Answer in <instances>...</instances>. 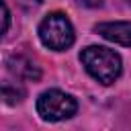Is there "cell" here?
Here are the masks:
<instances>
[{"label": "cell", "instance_id": "cell-1", "mask_svg": "<svg viewBox=\"0 0 131 131\" xmlns=\"http://www.w3.org/2000/svg\"><path fill=\"white\" fill-rule=\"evenodd\" d=\"M80 61L86 68V72L94 80H98L100 84H104V86L113 84L121 76V57L113 49L90 45V47L82 49Z\"/></svg>", "mask_w": 131, "mask_h": 131}, {"label": "cell", "instance_id": "cell-2", "mask_svg": "<svg viewBox=\"0 0 131 131\" xmlns=\"http://www.w3.org/2000/svg\"><path fill=\"white\" fill-rule=\"evenodd\" d=\"M39 39L45 47H49L53 51H66L68 47H72L76 35H74V27L66 14L51 12L39 25Z\"/></svg>", "mask_w": 131, "mask_h": 131}, {"label": "cell", "instance_id": "cell-3", "mask_svg": "<svg viewBox=\"0 0 131 131\" xmlns=\"http://www.w3.org/2000/svg\"><path fill=\"white\" fill-rule=\"evenodd\" d=\"M78 111V102L74 96L61 90H45L37 98V113L43 121H63L74 117Z\"/></svg>", "mask_w": 131, "mask_h": 131}, {"label": "cell", "instance_id": "cell-4", "mask_svg": "<svg viewBox=\"0 0 131 131\" xmlns=\"http://www.w3.org/2000/svg\"><path fill=\"white\" fill-rule=\"evenodd\" d=\"M94 31L113 41V43H119L123 47H131V23L127 20H117V23H98L94 27Z\"/></svg>", "mask_w": 131, "mask_h": 131}, {"label": "cell", "instance_id": "cell-5", "mask_svg": "<svg viewBox=\"0 0 131 131\" xmlns=\"http://www.w3.org/2000/svg\"><path fill=\"white\" fill-rule=\"evenodd\" d=\"M6 68L12 76H16L18 80H29V82H37L41 78V68L27 55H10L6 61Z\"/></svg>", "mask_w": 131, "mask_h": 131}, {"label": "cell", "instance_id": "cell-6", "mask_svg": "<svg viewBox=\"0 0 131 131\" xmlns=\"http://www.w3.org/2000/svg\"><path fill=\"white\" fill-rule=\"evenodd\" d=\"M25 96H27V90L18 82H2L0 84V98L6 104H18L25 100Z\"/></svg>", "mask_w": 131, "mask_h": 131}, {"label": "cell", "instance_id": "cell-7", "mask_svg": "<svg viewBox=\"0 0 131 131\" xmlns=\"http://www.w3.org/2000/svg\"><path fill=\"white\" fill-rule=\"evenodd\" d=\"M8 27H10V12H8L6 4L0 0V37L8 31Z\"/></svg>", "mask_w": 131, "mask_h": 131}, {"label": "cell", "instance_id": "cell-8", "mask_svg": "<svg viewBox=\"0 0 131 131\" xmlns=\"http://www.w3.org/2000/svg\"><path fill=\"white\" fill-rule=\"evenodd\" d=\"M43 0H18V4L20 6H25V8H35V6H39Z\"/></svg>", "mask_w": 131, "mask_h": 131}, {"label": "cell", "instance_id": "cell-9", "mask_svg": "<svg viewBox=\"0 0 131 131\" xmlns=\"http://www.w3.org/2000/svg\"><path fill=\"white\" fill-rule=\"evenodd\" d=\"M80 2H82V4H86V6H92V8L102 4V0H80Z\"/></svg>", "mask_w": 131, "mask_h": 131}, {"label": "cell", "instance_id": "cell-10", "mask_svg": "<svg viewBox=\"0 0 131 131\" xmlns=\"http://www.w3.org/2000/svg\"><path fill=\"white\" fill-rule=\"evenodd\" d=\"M127 2H131V0H127Z\"/></svg>", "mask_w": 131, "mask_h": 131}]
</instances>
